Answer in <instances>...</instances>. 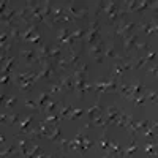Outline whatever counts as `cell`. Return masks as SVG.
<instances>
[{
	"label": "cell",
	"mask_w": 158,
	"mask_h": 158,
	"mask_svg": "<svg viewBox=\"0 0 158 158\" xmlns=\"http://www.w3.org/2000/svg\"><path fill=\"white\" fill-rule=\"evenodd\" d=\"M85 35H84V43L87 44H94L97 41H100V32H101V24L98 21V18L92 19L89 22V25L85 27Z\"/></svg>",
	"instance_id": "6da1fadb"
},
{
	"label": "cell",
	"mask_w": 158,
	"mask_h": 158,
	"mask_svg": "<svg viewBox=\"0 0 158 158\" xmlns=\"http://www.w3.org/2000/svg\"><path fill=\"white\" fill-rule=\"evenodd\" d=\"M40 67H41V70H40L36 73V81H49L51 82V79L56 76V67L52 65L49 60H44L40 63Z\"/></svg>",
	"instance_id": "7a4b0ae2"
},
{
	"label": "cell",
	"mask_w": 158,
	"mask_h": 158,
	"mask_svg": "<svg viewBox=\"0 0 158 158\" xmlns=\"http://www.w3.org/2000/svg\"><path fill=\"white\" fill-rule=\"evenodd\" d=\"M63 11L67 13L73 21H82V19H85L89 16V10L87 8H77V6H74L73 2H70L67 6H65Z\"/></svg>",
	"instance_id": "3957f363"
},
{
	"label": "cell",
	"mask_w": 158,
	"mask_h": 158,
	"mask_svg": "<svg viewBox=\"0 0 158 158\" xmlns=\"http://www.w3.org/2000/svg\"><path fill=\"white\" fill-rule=\"evenodd\" d=\"M57 82L60 84L63 94H70V92H74V84H73V74L70 71H65L60 74V77L57 79Z\"/></svg>",
	"instance_id": "277c9868"
},
{
	"label": "cell",
	"mask_w": 158,
	"mask_h": 158,
	"mask_svg": "<svg viewBox=\"0 0 158 158\" xmlns=\"http://www.w3.org/2000/svg\"><path fill=\"white\" fill-rule=\"evenodd\" d=\"M138 27L136 22H125V21H118L117 22V30L115 35L117 36H125L128 33H133V30Z\"/></svg>",
	"instance_id": "5b68a950"
},
{
	"label": "cell",
	"mask_w": 158,
	"mask_h": 158,
	"mask_svg": "<svg viewBox=\"0 0 158 158\" xmlns=\"http://www.w3.org/2000/svg\"><path fill=\"white\" fill-rule=\"evenodd\" d=\"M89 52H90V56L94 57V60L97 63H101L103 62V52H104V48H103V41H97L94 44H90L89 48Z\"/></svg>",
	"instance_id": "8992f818"
},
{
	"label": "cell",
	"mask_w": 158,
	"mask_h": 158,
	"mask_svg": "<svg viewBox=\"0 0 158 158\" xmlns=\"http://www.w3.org/2000/svg\"><path fill=\"white\" fill-rule=\"evenodd\" d=\"M19 57L24 60L25 65H33L38 63V56L35 49H21L19 51Z\"/></svg>",
	"instance_id": "52a82bcc"
},
{
	"label": "cell",
	"mask_w": 158,
	"mask_h": 158,
	"mask_svg": "<svg viewBox=\"0 0 158 158\" xmlns=\"http://www.w3.org/2000/svg\"><path fill=\"white\" fill-rule=\"evenodd\" d=\"M118 114H120V109H118L117 106H108V109H106V115H104V130H106V127L115 123Z\"/></svg>",
	"instance_id": "ba28073f"
},
{
	"label": "cell",
	"mask_w": 158,
	"mask_h": 158,
	"mask_svg": "<svg viewBox=\"0 0 158 158\" xmlns=\"http://www.w3.org/2000/svg\"><path fill=\"white\" fill-rule=\"evenodd\" d=\"M13 82H15L16 87H19L22 92H25V94H29V92H32L33 85H35V79H13Z\"/></svg>",
	"instance_id": "9c48e42d"
},
{
	"label": "cell",
	"mask_w": 158,
	"mask_h": 158,
	"mask_svg": "<svg viewBox=\"0 0 158 158\" xmlns=\"http://www.w3.org/2000/svg\"><path fill=\"white\" fill-rule=\"evenodd\" d=\"M138 41H139V38H138L136 33H128V35H125V36H123V49H125V52H131V51H133Z\"/></svg>",
	"instance_id": "30bf717a"
},
{
	"label": "cell",
	"mask_w": 158,
	"mask_h": 158,
	"mask_svg": "<svg viewBox=\"0 0 158 158\" xmlns=\"http://www.w3.org/2000/svg\"><path fill=\"white\" fill-rule=\"evenodd\" d=\"M62 54H63V48H62V46L56 44V46L49 48V62L56 67V63L59 62V59H60V57H63Z\"/></svg>",
	"instance_id": "8fae6325"
},
{
	"label": "cell",
	"mask_w": 158,
	"mask_h": 158,
	"mask_svg": "<svg viewBox=\"0 0 158 158\" xmlns=\"http://www.w3.org/2000/svg\"><path fill=\"white\" fill-rule=\"evenodd\" d=\"M85 27H76V30H73L71 33H70V41H71V44H74V43H82L84 41V35H85Z\"/></svg>",
	"instance_id": "7c38bea8"
},
{
	"label": "cell",
	"mask_w": 158,
	"mask_h": 158,
	"mask_svg": "<svg viewBox=\"0 0 158 158\" xmlns=\"http://www.w3.org/2000/svg\"><path fill=\"white\" fill-rule=\"evenodd\" d=\"M108 155L112 156H123V149L118 146V142L115 139H109V146H108Z\"/></svg>",
	"instance_id": "4fadbf2b"
},
{
	"label": "cell",
	"mask_w": 158,
	"mask_h": 158,
	"mask_svg": "<svg viewBox=\"0 0 158 158\" xmlns=\"http://www.w3.org/2000/svg\"><path fill=\"white\" fill-rule=\"evenodd\" d=\"M139 27L146 32V35H149V36H152V35H156V22L153 21H142L141 24H139Z\"/></svg>",
	"instance_id": "5bb4252c"
},
{
	"label": "cell",
	"mask_w": 158,
	"mask_h": 158,
	"mask_svg": "<svg viewBox=\"0 0 158 158\" xmlns=\"http://www.w3.org/2000/svg\"><path fill=\"white\" fill-rule=\"evenodd\" d=\"M36 56H38V63H41L44 60H49V46L46 43H41L38 46Z\"/></svg>",
	"instance_id": "9a60e30c"
},
{
	"label": "cell",
	"mask_w": 158,
	"mask_h": 158,
	"mask_svg": "<svg viewBox=\"0 0 158 158\" xmlns=\"http://www.w3.org/2000/svg\"><path fill=\"white\" fill-rule=\"evenodd\" d=\"M122 60H123V59H122ZM123 73H125V70H123V67H122V62H120V60H115L114 65H112V70H111V77L115 79V81H118V77H120Z\"/></svg>",
	"instance_id": "2e32d148"
},
{
	"label": "cell",
	"mask_w": 158,
	"mask_h": 158,
	"mask_svg": "<svg viewBox=\"0 0 158 158\" xmlns=\"http://www.w3.org/2000/svg\"><path fill=\"white\" fill-rule=\"evenodd\" d=\"M60 136H62V128H60V123H59V125H56V127H52L51 133L48 135L46 139H49L51 142H57V144H59L60 139H62Z\"/></svg>",
	"instance_id": "e0dca14e"
},
{
	"label": "cell",
	"mask_w": 158,
	"mask_h": 158,
	"mask_svg": "<svg viewBox=\"0 0 158 158\" xmlns=\"http://www.w3.org/2000/svg\"><path fill=\"white\" fill-rule=\"evenodd\" d=\"M103 56H104V57H108V59H112V60H122V59H123L122 56H118V54H117V51L114 49L112 44H106V46H104Z\"/></svg>",
	"instance_id": "ac0fdd59"
},
{
	"label": "cell",
	"mask_w": 158,
	"mask_h": 158,
	"mask_svg": "<svg viewBox=\"0 0 158 158\" xmlns=\"http://www.w3.org/2000/svg\"><path fill=\"white\" fill-rule=\"evenodd\" d=\"M33 118H35L33 115H27V117L24 118V120H21V122H19V131H18L15 136H22V135L25 133V130L30 128V123L33 122Z\"/></svg>",
	"instance_id": "d6986e66"
},
{
	"label": "cell",
	"mask_w": 158,
	"mask_h": 158,
	"mask_svg": "<svg viewBox=\"0 0 158 158\" xmlns=\"http://www.w3.org/2000/svg\"><path fill=\"white\" fill-rule=\"evenodd\" d=\"M131 117L130 114H127V112H122L120 111V114H118V117H117V120H115V127H120V128H127V125H128V122L131 120Z\"/></svg>",
	"instance_id": "ffe728a7"
},
{
	"label": "cell",
	"mask_w": 158,
	"mask_h": 158,
	"mask_svg": "<svg viewBox=\"0 0 158 158\" xmlns=\"http://www.w3.org/2000/svg\"><path fill=\"white\" fill-rule=\"evenodd\" d=\"M81 57H82V51H74V49H71L70 57H67L68 65H70V68H71V70L77 65V62H79V59H81Z\"/></svg>",
	"instance_id": "44dd1931"
},
{
	"label": "cell",
	"mask_w": 158,
	"mask_h": 158,
	"mask_svg": "<svg viewBox=\"0 0 158 158\" xmlns=\"http://www.w3.org/2000/svg\"><path fill=\"white\" fill-rule=\"evenodd\" d=\"M21 27H19V25L16 24V25H13V27H10L8 29V35H10V40H11V41L13 43H19V38H21Z\"/></svg>",
	"instance_id": "7402d4cb"
},
{
	"label": "cell",
	"mask_w": 158,
	"mask_h": 158,
	"mask_svg": "<svg viewBox=\"0 0 158 158\" xmlns=\"http://www.w3.org/2000/svg\"><path fill=\"white\" fill-rule=\"evenodd\" d=\"M59 106H60V101H56V100L51 98V100L46 103V106L41 109V112H46L48 115H49V114H54V111H57Z\"/></svg>",
	"instance_id": "603a6c76"
},
{
	"label": "cell",
	"mask_w": 158,
	"mask_h": 158,
	"mask_svg": "<svg viewBox=\"0 0 158 158\" xmlns=\"http://www.w3.org/2000/svg\"><path fill=\"white\" fill-rule=\"evenodd\" d=\"M97 127H103L104 128V115H103V112H100L95 118H92V120L85 125V128H97Z\"/></svg>",
	"instance_id": "cb8c5ba5"
},
{
	"label": "cell",
	"mask_w": 158,
	"mask_h": 158,
	"mask_svg": "<svg viewBox=\"0 0 158 158\" xmlns=\"http://www.w3.org/2000/svg\"><path fill=\"white\" fill-rule=\"evenodd\" d=\"M118 6H120V2H103V8H101V11H103L106 16H109L111 13H112L115 8H118Z\"/></svg>",
	"instance_id": "d4e9b609"
},
{
	"label": "cell",
	"mask_w": 158,
	"mask_h": 158,
	"mask_svg": "<svg viewBox=\"0 0 158 158\" xmlns=\"http://www.w3.org/2000/svg\"><path fill=\"white\" fill-rule=\"evenodd\" d=\"M16 153H19L18 152V147L13 144V146H6L3 150H0V158H10V156L16 155Z\"/></svg>",
	"instance_id": "484cf974"
},
{
	"label": "cell",
	"mask_w": 158,
	"mask_h": 158,
	"mask_svg": "<svg viewBox=\"0 0 158 158\" xmlns=\"http://www.w3.org/2000/svg\"><path fill=\"white\" fill-rule=\"evenodd\" d=\"M100 112H101V103H100V100H97V103H95L92 108H89V111H87V114H89V122L92 120V118H95Z\"/></svg>",
	"instance_id": "4316f807"
},
{
	"label": "cell",
	"mask_w": 158,
	"mask_h": 158,
	"mask_svg": "<svg viewBox=\"0 0 158 158\" xmlns=\"http://www.w3.org/2000/svg\"><path fill=\"white\" fill-rule=\"evenodd\" d=\"M70 33H71V30H68V29H60L57 32V44L59 46H63V43L68 40Z\"/></svg>",
	"instance_id": "83f0119b"
},
{
	"label": "cell",
	"mask_w": 158,
	"mask_h": 158,
	"mask_svg": "<svg viewBox=\"0 0 158 158\" xmlns=\"http://www.w3.org/2000/svg\"><path fill=\"white\" fill-rule=\"evenodd\" d=\"M138 149H139V146H138L136 139H135V138H131V141H130V146H128L127 149H123V156H131V155H133Z\"/></svg>",
	"instance_id": "f1b7e54d"
},
{
	"label": "cell",
	"mask_w": 158,
	"mask_h": 158,
	"mask_svg": "<svg viewBox=\"0 0 158 158\" xmlns=\"http://www.w3.org/2000/svg\"><path fill=\"white\" fill-rule=\"evenodd\" d=\"M108 146H109V139H108L106 130H104L103 135H101V138H100V141L97 142V147H98V150H108Z\"/></svg>",
	"instance_id": "f546056e"
},
{
	"label": "cell",
	"mask_w": 158,
	"mask_h": 158,
	"mask_svg": "<svg viewBox=\"0 0 158 158\" xmlns=\"http://www.w3.org/2000/svg\"><path fill=\"white\" fill-rule=\"evenodd\" d=\"M16 60H18V59H16L15 56H13V57L10 56V57H8V60H6V63L2 67V71H3L5 74H10V71L16 67Z\"/></svg>",
	"instance_id": "4dcf8cb0"
},
{
	"label": "cell",
	"mask_w": 158,
	"mask_h": 158,
	"mask_svg": "<svg viewBox=\"0 0 158 158\" xmlns=\"http://www.w3.org/2000/svg\"><path fill=\"white\" fill-rule=\"evenodd\" d=\"M51 97H52V95L49 94V92H43V94H40V98H38V101H36V103H38L40 111H41V109L46 106V103L51 100Z\"/></svg>",
	"instance_id": "1f68e13d"
},
{
	"label": "cell",
	"mask_w": 158,
	"mask_h": 158,
	"mask_svg": "<svg viewBox=\"0 0 158 158\" xmlns=\"http://www.w3.org/2000/svg\"><path fill=\"white\" fill-rule=\"evenodd\" d=\"M48 92L51 95H59V94H63V90H62V87H60V84L56 81V82H49V85H48Z\"/></svg>",
	"instance_id": "d6a6232c"
},
{
	"label": "cell",
	"mask_w": 158,
	"mask_h": 158,
	"mask_svg": "<svg viewBox=\"0 0 158 158\" xmlns=\"http://www.w3.org/2000/svg\"><path fill=\"white\" fill-rule=\"evenodd\" d=\"M135 51H136V56H141V52H149L150 51V44L146 43V41H142V43H136L135 46Z\"/></svg>",
	"instance_id": "836d02e7"
},
{
	"label": "cell",
	"mask_w": 158,
	"mask_h": 158,
	"mask_svg": "<svg viewBox=\"0 0 158 158\" xmlns=\"http://www.w3.org/2000/svg\"><path fill=\"white\" fill-rule=\"evenodd\" d=\"M130 101L133 103L136 108H142V106H146V103H147V101H146V97H144V94H142V95H139V97H135V98H131Z\"/></svg>",
	"instance_id": "e575fe53"
},
{
	"label": "cell",
	"mask_w": 158,
	"mask_h": 158,
	"mask_svg": "<svg viewBox=\"0 0 158 158\" xmlns=\"http://www.w3.org/2000/svg\"><path fill=\"white\" fill-rule=\"evenodd\" d=\"M73 109H74V108L71 106V104H68V106H62V109H60L57 114H59V117H60V118H68V115L71 114V111H73Z\"/></svg>",
	"instance_id": "d590c367"
},
{
	"label": "cell",
	"mask_w": 158,
	"mask_h": 158,
	"mask_svg": "<svg viewBox=\"0 0 158 158\" xmlns=\"http://www.w3.org/2000/svg\"><path fill=\"white\" fill-rule=\"evenodd\" d=\"M144 97H146L147 103H156V92L155 90H146L144 92Z\"/></svg>",
	"instance_id": "8d00e7d4"
},
{
	"label": "cell",
	"mask_w": 158,
	"mask_h": 158,
	"mask_svg": "<svg viewBox=\"0 0 158 158\" xmlns=\"http://www.w3.org/2000/svg\"><path fill=\"white\" fill-rule=\"evenodd\" d=\"M150 125H152V123H150V120H141V122H136V127H138V130H139V133L146 131Z\"/></svg>",
	"instance_id": "74e56055"
},
{
	"label": "cell",
	"mask_w": 158,
	"mask_h": 158,
	"mask_svg": "<svg viewBox=\"0 0 158 158\" xmlns=\"http://www.w3.org/2000/svg\"><path fill=\"white\" fill-rule=\"evenodd\" d=\"M40 152H41V149H40V146H36V144H33V146L29 149V153H27V156L25 158H33L35 155H38Z\"/></svg>",
	"instance_id": "f35d334b"
},
{
	"label": "cell",
	"mask_w": 158,
	"mask_h": 158,
	"mask_svg": "<svg viewBox=\"0 0 158 158\" xmlns=\"http://www.w3.org/2000/svg\"><path fill=\"white\" fill-rule=\"evenodd\" d=\"M82 114H84V109H76V108H74V109L71 111V114L68 115V118H70V120H76V118H79Z\"/></svg>",
	"instance_id": "ab89813d"
},
{
	"label": "cell",
	"mask_w": 158,
	"mask_h": 158,
	"mask_svg": "<svg viewBox=\"0 0 158 158\" xmlns=\"http://www.w3.org/2000/svg\"><path fill=\"white\" fill-rule=\"evenodd\" d=\"M146 152L147 153H152V155H156V142H147L146 144Z\"/></svg>",
	"instance_id": "60d3db41"
},
{
	"label": "cell",
	"mask_w": 158,
	"mask_h": 158,
	"mask_svg": "<svg viewBox=\"0 0 158 158\" xmlns=\"http://www.w3.org/2000/svg\"><path fill=\"white\" fill-rule=\"evenodd\" d=\"M24 106L29 108V109H40V108H38V103L33 101V100H30V98H27V100L24 101Z\"/></svg>",
	"instance_id": "b9f144b4"
},
{
	"label": "cell",
	"mask_w": 158,
	"mask_h": 158,
	"mask_svg": "<svg viewBox=\"0 0 158 158\" xmlns=\"http://www.w3.org/2000/svg\"><path fill=\"white\" fill-rule=\"evenodd\" d=\"M16 103H18V98H16V97H10V98H6V101H5V108H6V109H11Z\"/></svg>",
	"instance_id": "7bdbcfd3"
},
{
	"label": "cell",
	"mask_w": 158,
	"mask_h": 158,
	"mask_svg": "<svg viewBox=\"0 0 158 158\" xmlns=\"http://www.w3.org/2000/svg\"><path fill=\"white\" fill-rule=\"evenodd\" d=\"M156 70H158V68H156V65H155V63H153V65H152V63L146 65V73H147V74L156 76Z\"/></svg>",
	"instance_id": "ee69618b"
},
{
	"label": "cell",
	"mask_w": 158,
	"mask_h": 158,
	"mask_svg": "<svg viewBox=\"0 0 158 158\" xmlns=\"http://www.w3.org/2000/svg\"><path fill=\"white\" fill-rule=\"evenodd\" d=\"M25 43H38V44H41V43H43V40H41V35H40V33H36V35L30 36V38H29V40H27V41H25Z\"/></svg>",
	"instance_id": "f6af8a7d"
},
{
	"label": "cell",
	"mask_w": 158,
	"mask_h": 158,
	"mask_svg": "<svg viewBox=\"0 0 158 158\" xmlns=\"http://www.w3.org/2000/svg\"><path fill=\"white\" fill-rule=\"evenodd\" d=\"M18 120H19V114H13V115H8V123H6V125H11V127H13V125H15Z\"/></svg>",
	"instance_id": "bcb514c9"
},
{
	"label": "cell",
	"mask_w": 158,
	"mask_h": 158,
	"mask_svg": "<svg viewBox=\"0 0 158 158\" xmlns=\"http://www.w3.org/2000/svg\"><path fill=\"white\" fill-rule=\"evenodd\" d=\"M57 22H73V19H71V18L67 15V13H63V15H62V16L57 19ZM57 22H56V24H57Z\"/></svg>",
	"instance_id": "7dc6e473"
},
{
	"label": "cell",
	"mask_w": 158,
	"mask_h": 158,
	"mask_svg": "<svg viewBox=\"0 0 158 158\" xmlns=\"http://www.w3.org/2000/svg\"><path fill=\"white\" fill-rule=\"evenodd\" d=\"M8 57H10L8 52H0V67L3 65V62H6V60H8Z\"/></svg>",
	"instance_id": "c3c4849f"
},
{
	"label": "cell",
	"mask_w": 158,
	"mask_h": 158,
	"mask_svg": "<svg viewBox=\"0 0 158 158\" xmlns=\"http://www.w3.org/2000/svg\"><path fill=\"white\" fill-rule=\"evenodd\" d=\"M6 5H8V2H5V0H2V2H0V16H2L3 13L8 10V8H6Z\"/></svg>",
	"instance_id": "681fc988"
},
{
	"label": "cell",
	"mask_w": 158,
	"mask_h": 158,
	"mask_svg": "<svg viewBox=\"0 0 158 158\" xmlns=\"http://www.w3.org/2000/svg\"><path fill=\"white\" fill-rule=\"evenodd\" d=\"M8 82H10V76L8 74H5L2 79H0V85H8Z\"/></svg>",
	"instance_id": "f907efd6"
},
{
	"label": "cell",
	"mask_w": 158,
	"mask_h": 158,
	"mask_svg": "<svg viewBox=\"0 0 158 158\" xmlns=\"http://www.w3.org/2000/svg\"><path fill=\"white\" fill-rule=\"evenodd\" d=\"M0 123H8V115L6 114H0Z\"/></svg>",
	"instance_id": "816d5d0a"
},
{
	"label": "cell",
	"mask_w": 158,
	"mask_h": 158,
	"mask_svg": "<svg viewBox=\"0 0 158 158\" xmlns=\"http://www.w3.org/2000/svg\"><path fill=\"white\" fill-rule=\"evenodd\" d=\"M5 100H6V95H5V94H2V92H0V104H2V103H3Z\"/></svg>",
	"instance_id": "f5cc1de1"
},
{
	"label": "cell",
	"mask_w": 158,
	"mask_h": 158,
	"mask_svg": "<svg viewBox=\"0 0 158 158\" xmlns=\"http://www.w3.org/2000/svg\"><path fill=\"white\" fill-rule=\"evenodd\" d=\"M33 158H48V155H44L43 152H40V153H38V155H35Z\"/></svg>",
	"instance_id": "db71d44e"
},
{
	"label": "cell",
	"mask_w": 158,
	"mask_h": 158,
	"mask_svg": "<svg viewBox=\"0 0 158 158\" xmlns=\"http://www.w3.org/2000/svg\"><path fill=\"white\" fill-rule=\"evenodd\" d=\"M0 144H5V136L0 135Z\"/></svg>",
	"instance_id": "11a10c76"
},
{
	"label": "cell",
	"mask_w": 158,
	"mask_h": 158,
	"mask_svg": "<svg viewBox=\"0 0 158 158\" xmlns=\"http://www.w3.org/2000/svg\"><path fill=\"white\" fill-rule=\"evenodd\" d=\"M48 158H59V153H54V155H48Z\"/></svg>",
	"instance_id": "9f6ffc18"
},
{
	"label": "cell",
	"mask_w": 158,
	"mask_h": 158,
	"mask_svg": "<svg viewBox=\"0 0 158 158\" xmlns=\"http://www.w3.org/2000/svg\"><path fill=\"white\" fill-rule=\"evenodd\" d=\"M103 158H117V156H112V155H104Z\"/></svg>",
	"instance_id": "6f0895ef"
},
{
	"label": "cell",
	"mask_w": 158,
	"mask_h": 158,
	"mask_svg": "<svg viewBox=\"0 0 158 158\" xmlns=\"http://www.w3.org/2000/svg\"><path fill=\"white\" fill-rule=\"evenodd\" d=\"M59 158H67V156H65V155H59Z\"/></svg>",
	"instance_id": "680465c9"
}]
</instances>
